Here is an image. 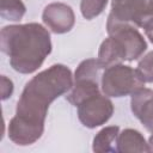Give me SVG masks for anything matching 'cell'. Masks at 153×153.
Returning <instances> with one entry per match:
<instances>
[{
  "instance_id": "obj_3",
  "label": "cell",
  "mask_w": 153,
  "mask_h": 153,
  "mask_svg": "<svg viewBox=\"0 0 153 153\" xmlns=\"http://www.w3.org/2000/svg\"><path fill=\"white\" fill-rule=\"evenodd\" d=\"M142 87H145V81L139 72L130 66L118 63L103 71L100 90L108 97L120 98L131 96Z\"/></svg>"
},
{
  "instance_id": "obj_13",
  "label": "cell",
  "mask_w": 153,
  "mask_h": 153,
  "mask_svg": "<svg viewBox=\"0 0 153 153\" xmlns=\"http://www.w3.org/2000/svg\"><path fill=\"white\" fill-rule=\"evenodd\" d=\"M120 133L118 126H109L99 130L93 137L92 151L97 153H115L116 152V139Z\"/></svg>"
},
{
  "instance_id": "obj_2",
  "label": "cell",
  "mask_w": 153,
  "mask_h": 153,
  "mask_svg": "<svg viewBox=\"0 0 153 153\" xmlns=\"http://www.w3.org/2000/svg\"><path fill=\"white\" fill-rule=\"evenodd\" d=\"M71 69L61 63L50 66L29 80L17 102L16 116L44 126L49 105L73 86Z\"/></svg>"
},
{
  "instance_id": "obj_17",
  "label": "cell",
  "mask_w": 153,
  "mask_h": 153,
  "mask_svg": "<svg viewBox=\"0 0 153 153\" xmlns=\"http://www.w3.org/2000/svg\"><path fill=\"white\" fill-rule=\"evenodd\" d=\"M136 71L145 82H153V50L147 53L139 61Z\"/></svg>"
},
{
  "instance_id": "obj_4",
  "label": "cell",
  "mask_w": 153,
  "mask_h": 153,
  "mask_svg": "<svg viewBox=\"0 0 153 153\" xmlns=\"http://www.w3.org/2000/svg\"><path fill=\"white\" fill-rule=\"evenodd\" d=\"M76 108L79 121L90 129L105 124L114 114V104L104 93L87 98Z\"/></svg>"
},
{
  "instance_id": "obj_11",
  "label": "cell",
  "mask_w": 153,
  "mask_h": 153,
  "mask_svg": "<svg viewBox=\"0 0 153 153\" xmlns=\"http://www.w3.org/2000/svg\"><path fill=\"white\" fill-rule=\"evenodd\" d=\"M98 61L100 65L106 68L114 65L122 63L126 60V50L122 44L112 36L105 38L98 50Z\"/></svg>"
},
{
  "instance_id": "obj_7",
  "label": "cell",
  "mask_w": 153,
  "mask_h": 153,
  "mask_svg": "<svg viewBox=\"0 0 153 153\" xmlns=\"http://www.w3.org/2000/svg\"><path fill=\"white\" fill-rule=\"evenodd\" d=\"M44 25L54 33L61 35L69 32L75 24L73 8L63 2H51L47 5L42 13Z\"/></svg>"
},
{
  "instance_id": "obj_1",
  "label": "cell",
  "mask_w": 153,
  "mask_h": 153,
  "mask_svg": "<svg viewBox=\"0 0 153 153\" xmlns=\"http://www.w3.org/2000/svg\"><path fill=\"white\" fill-rule=\"evenodd\" d=\"M0 48L11 67L22 74L36 72L51 53L49 31L38 23L7 25L0 32Z\"/></svg>"
},
{
  "instance_id": "obj_19",
  "label": "cell",
  "mask_w": 153,
  "mask_h": 153,
  "mask_svg": "<svg viewBox=\"0 0 153 153\" xmlns=\"http://www.w3.org/2000/svg\"><path fill=\"white\" fill-rule=\"evenodd\" d=\"M145 33H146V36L148 37V39H149V41L153 43V29H152V30H148V31H146Z\"/></svg>"
},
{
  "instance_id": "obj_20",
  "label": "cell",
  "mask_w": 153,
  "mask_h": 153,
  "mask_svg": "<svg viewBox=\"0 0 153 153\" xmlns=\"http://www.w3.org/2000/svg\"><path fill=\"white\" fill-rule=\"evenodd\" d=\"M148 146H149V151L153 152V133H152V135L148 139Z\"/></svg>"
},
{
  "instance_id": "obj_18",
  "label": "cell",
  "mask_w": 153,
  "mask_h": 153,
  "mask_svg": "<svg viewBox=\"0 0 153 153\" xmlns=\"http://www.w3.org/2000/svg\"><path fill=\"white\" fill-rule=\"evenodd\" d=\"M13 82L11 79H8L6 75H1V99L6 100L10 98L13 93Z\"/></svg>"
},
{
  "instance_id": "obj_8",
  "label": "cell",
  "mask_w": 153,
  "mask_h": 153,
  "mask_svg": "<svg viewBox=\"0 0 153 153\" xmlns=\"http://www.w3.org/2000/svg\"><path fill=\"white\" fill-rule=\"evenodd\" d=\"M44 133V126H38L13 116L7 127V135L18 146H30L38 141Z\"/></svg>"
},
{
  "instance_id": "obj_16",
  "label": "cell",
  "mask_w": 153,
  "mask_h": 153,
  "mask_svg": "<svg viewBox=\"0 0 153 153\" xmlns=\"http://www.w3.org/2000/svg\"><path fill=\"white\" fill-rule=\"evenodd\" d=\"M108 0H81L80 11L85 19H93L98 17L106 7Z\"/></svg>"
},
{
  "instance_id": "obj_5",
  "label": "cell",
  "mask_w": 153,
  "mask_h": 153,
  "mask_svg": "<svg viewBox=\"0 0 153 153\" xmlns=\"http://www.w3.org/2000/svg\"><path fill=\"white\" fill-rule=\"evenodd\" d=\"M106 31L109 36L115 37L122 44L126 50L127 61L137 60L147 49L146 39L134 25L106 22Z\"/></svg>"
},
{
  "instance_id": "obj_15",
  "label": "cell",
  "mask_w": 153,
  "mask_h": 153,
  "mask_svg": "<svg viewBox=\"0 0 153 153\" xmlns=\"http://www.w3.org/2000/svg\"><path fill=\"white\" fill-rule=\"evenodd\" d=\"M26 12L22 0H0V16L5 20L19 22Z\"/></svg>"
},
{
  "instance_id": "obj_10",
  "label": "cell",
  "mask_w": 153,
  "mask_h": 153,
  "mask_svg": "<svg viewBox=\"0 0 153 153\" xmlns=\"http://www.w3.org/2000/svg\"><path fill=\"white\" fill-rule=\"evenodd\" d=\"M116 152L127 153V152H140L147 153L149 151L148 142L146 141L145 136L136 129L127 128L118 133L116 139Z\"/></svg>"
},
{
  "instance_id": "obj_12",
  "label": "cell",
  "mask_w": 153,
  "mask_h": 153,
  "mask_svg": "<svg viewBox=\"0 0 153 153\" xmlns=\"http://www.w3.org/2000/svg\"><path fill=\"white\" fill-rule=\"evenodd\" d=\"M100 93V84L93 80H74L66 100L72 105L78 106L87 98Z\"/></svg>"
},
{
  "instance_id": "obj_14",
  "label": "cell",
  "mask_w": 153,
  "mask_h": 153,
  "mask_svg": "<svg viewBox=\"0 0 153 153\" xmlns=\"http://www.w3.org/2000/svg\"><path fill=\"white\" fill-rule=\"evenodd\" d=\"M105 68L98 59H86L79 63L74 72V80H93L100 84L102 74Z\"/></svg>"
},
{
  "instance_id": "obj_6",
  "label": "cell",
  "mask_w": 153,
  "mask_h": 153,
  "mask_svg": "<svg viewBox=\"0 0 153 153\" xmlns=\"http://www.w3.org/2000/svg\"><path fill=\"white\" fill-rule=\"evenodd\" d=\"M149 1L151 0H112L108 22L130 24L140 27L148 11Z\"/></svg>"
},
{
  "instance_id": "obj_9",
  "label": "cell",
  "mask_w": 153,
  "mask_h": 153,
  "mask_svg": "<svg viewBox=\"0 0 153 153\" xmlns=\"http://www.w3.org/2000/svg\"><path fill=\"white\" fill-rule=\"evenodd\" d=\"M130 108L143 127L153 133V90L142 87L134 92L130 98Z\"/></svg>"
}]
</instances>
